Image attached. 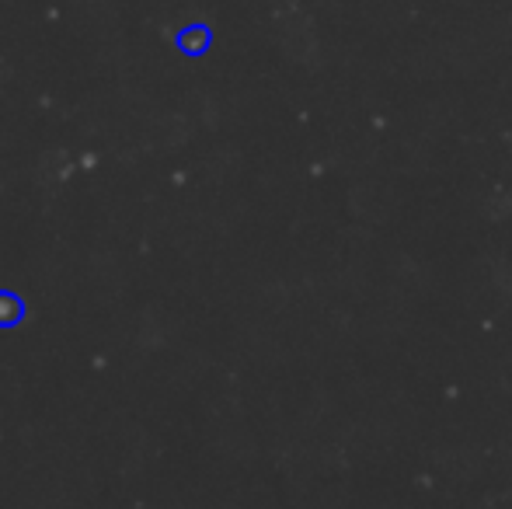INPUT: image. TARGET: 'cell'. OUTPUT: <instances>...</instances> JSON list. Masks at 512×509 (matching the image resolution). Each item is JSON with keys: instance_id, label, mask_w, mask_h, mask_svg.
I'll list each match as a JSON object with an SVG mask.
<instances>
[{"instance_id": "6da1fadb", "label": "cell", "mask_w": 512, "mask_h": 509, "mask_svg": "<svg viewBox=\"0 0 512 509\" xmlns=\"http://www.w3.org/2000/svg\"><path fill=\"white\" fill-rule=\"evenodd\" d=\"M178 46L189 56H203L209 49V28L206 25H189L182 35H178Z\"/></svg>"}]
</instances>
